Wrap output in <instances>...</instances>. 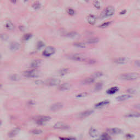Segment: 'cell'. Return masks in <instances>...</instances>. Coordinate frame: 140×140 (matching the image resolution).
Here are the masks:
<instances>
[{
  "mask_svg": "<svg viewBox=\"0 0 140 140\" xmlns=\"http://www.w3.org/2000/svg\"><path fill=\"white\" fill-rule=\"evenodd\" d=\"M74 45L77 46V47L78 48H84L86 47V44L84 43L83 42H77V43H75Z\"/></svg>",
  "mask_w": 140,
  "mask_h": 140,
  "instance_id": "cell-29",
  "label": "cell"
},
{
  "mask_svg": "<svg viewBox=\"0 0 140 140\" xmlns=\"http://www.w3.org/2000/svg\"><path fill=\"white\" fill-rule=\"evenodd\" d=\"M10 49L13 52H15L17 51L20 48V45L19 43L16 42H13L11 43L9 46Z\"/></svg>",
  "mask_w": 140,
  "mask_h": 140,
  "instance_id": "cell-10",
  "label": "cell"
},
{
  "mask_svg": "<svg viewBox=\"0 0 140 140\" xmlns=\"http://www.w3.org/2000/svg\"><path fill=\"white\" fill-rule=\"evenodd\" d=\"M109 102H110L109 100H105L101 101V102L98 103V104H96L95 105V107L97 108H100L103 107H105L107 105H109Z\"/></svg>",
  "mask_w": 140,
  "mask_h": 140,
  "instance_id": "cell-12",
  "label": "cell"
},
{
  "mask_svg": "<svg viewBox=\"0 0 140 140\" xmlns=\"http://www.w3.org/2000/svg\"><path fill=\"white\" fill-rule=\"evenodd\" d=\"M41 3L38 2V1H36V2H34V4H33V5H32L33 8L36 9V10L39 9L40 8H41Z\"/></svg>",
  "mask_w": 140,
  "mask_h": 140,
  "instance_id": "cell-31",
  "label": "cell"
},
{
  "mask_svg": "<svg viewBox=\"0 0 140 140\" xmlns=\"http://www.w3.org/2000/svg\"><path fill=\"white\" fill-rule=\"evenodd\" d=\"M60 140H76V139L74 137L72 138H68V137H60Z\"/></svg>",
  "mask_w": 140,
  "mask_h": 140,
  "instance_id": "cell-40",
  "label": "cell"
},
{
  "mask_svg": "<svg viewBox=\"0 0 140 140\" xmlns=\"http://www.w3.org/2000/svg\"><path fill=\"white\" fill-rule=\"evenodd\" d=\"M111 21H107V22H105L104 23H103L101 25H100L99 27L101 28H105L106 27H107L110 24H111Z\"/></svg>",
  "mask_w": 140,
  "mask_h": 140,
  "instance_id": "cell-35",
  "label": "cell"
},
{
  "mask_svg": "<svg viewBox=\"0 0 140 140\" xmlns=\"http://www.w3.org/2000/svg\"><path fill=\"white\" fill-rule=\"evenodd\" d=\"M35 83L36 84H38V85H41L44 83V82H43L42 81H41V80H37V81H35Z\"/></svg>",
  "mask_w": 140,
  "mask_h": 140,
  "instance_id": "cell-43",
  "label": "cell"
},
{
  "mask_svg": "<svg viewBox=\"0 0 140 140\" xmlns=\"http://www.w3.org/2000/svg\"><path fill=\"white\" fill-rule=\"evenodd\" d=\"M44 45V43H43L42 42H38V43L37 44V48L38 49H41Z\"/></svg>",
  "mask_w": 140,
  "mask_h": 140,
  "instance_id": "cell-41",
  "label": "cell"
},
{
  "mask_svg": "<svg viewBox=\"0 0 140 140\" xmlns=\"http://www.w3.org/2000/svg\"><path fill=\"white\" fill-rule=\"evenodd\" d=\"M114 12L115 9L113 6H108L107 7H106L103 10L102 12L101 13L100 18L101 19H105L106 18L110 17V16H112L114 14Z\"/></svg>",
  "mask_w": 140,
  "mask_h": 140,
  "instance_id": "cell-2",
  "label": "cell"
},
{
  "mask_svg": "<svg viewBox=\"0 0 140 140\" xmlns=\"http://www.w3.org/2000/svg\"><path fill=\"white\" fill-rule=\"evenodd\" d=\"M134 137V136L131 134H127L126 135V137L128 138V139H130V138H132Z\"/></svg>",
  "mask_w": 140,
  "mask_h": 140,
  "instance_id": "cell-42",
  "label": "cell"
},
{
  "mask_svg": "<svg viewBox=\"0 0 140 140\" xmlns=\"http://www.w3.org/2000/svg\"><path fill=\"white\" fill-rule=\"evenodd\" d=\"M69 58L74 61L83 62L87 60L88 56H86V55L83 54V53H76V54L71 55Z\"/></svg>",
  "mask_w": 140,
  "mask_h": 140,
  "instance_id": "cell-3",
  "label": "cell"
},
{
  "mask_svg": "<svg viewBox=\"0 0 140 140\" xmlns=\"http://www.w3.org/2000/svg\"><path fill=\"white\" fill-rule=\"evenodd\" d=\"M99 41V39L96 37H93L87 40V43H90V44H93V43H96Z\"/></svg>",
  "mask_w": 140,
  "mask_h": 140,
  "instance_id": "cell-26",
  "label": "cell"
},
{
  "mask_svg": "<svg viewBox=\"0 0 140 140\" xmlns=\"http://www.w3.org/2000/svg\"><path fill=\"white\" fill-rule=\"evenodd\" d=\"M88 95V93L87 92H82V93H79L77 95H76V98H84L86 97V96Z\"/></svg>",
  "mask_w": 140,
  "mask_h": 140,
  "instance_id": "cell-32",
  "label": "cell"
},
{
  "mask_svg": "<svg viewBox=\"0 0 140 140\" xmlns=\"http://www.w3.org/2000/svg\"><path fill=\"white\" fill-rule=\"evenodd\" d=\"M102 86H103V84H102V83H97V84H96L95 85V90L96 91H99L100 90H101L102 88Z\"/></svg>",
  "mask_w": 140,
  "mask_h": 140,
  "instance_id": "cell-34",
  "label": "cell"
},
{
  "mask_svg": "<svg viewBox=\"0 0 140 140\" xmlns=\"http://www.w3.org/2000/svg\"><path fill=\"white\" fill-rule=\"evenodd\" d=\"M67 35V37H69L73 38L77 36V33L76 32H71L68 33Z\"/></svg>",
  "mask_w": 140,
  "mask_h": 140,
  "instance_id": "cell-36",
  "label": "cell"
},
{
  "mask_svg": "<svg viewBox=\"0 0 140 140\" xmlns=\"http://www.w3.org/2000/svg\"><path fill=\"white\" fill-rule=\"evenodd\" d=\"M41 61L39 60H34V61H32L31 64H30V66L31 67H32V68H38L40 66H41Z\"/></svg>",
  "mask_w": 140,
  "mask_h": 140,
  "instance_id": "cell-20",
  "label": "cell"
},
{
  "mask_svg": "<svg viewBox=\"0 0 140 140\" xmlns=\"http://www.w3.org/2000/svg\"><path fill=\"white\" fill-rule=\"evenodd\" d=\"M62 107L63 104L61 102H56L54 104H53L51 106L50 109H51V110L52 111H57L60 109H61Z\"/></svg>",
  "mask_w": 140,
  "mask_h": 140,
  "instance_id": "cell-9",
  "label": "cell"
},
{
  "mask_svg": "<svg viewBox=\"0 0 140 140\" xmlns=\"http://www.w3.org/2000/svg\"><path fill=\"white\" fill-rule=\"evenodd\" d=\"M94 5L95 6V7L97 9H100V8L101 5H100V3L99 1H94Z\"/></svg>",
  "mask_w": 140,
  "mask_h": 140,
  "instance_id": "cell-38",
  "label": "cell"
},
{
  "mask_svg": "<svg viewBox=\"0 0 140 140\" xmlns=\"http://www.w3.org/2000/svg\"><path fill=\"white\" fill-rule=\"evenodd\" d=\"M119 90V88L117 87V86H113V87L110 88L108 90H107V93L109 95H112V94H114L116 92H118Z\"/></svg>",
  "mask_w": 140,
  "mask_h": 140,
  "instance_id": "cell-21",
  "label": "cell"
},
{
  "mask_svg": "<svg viewBox=\"0 0 140 140\" xmlns=\"http://www.w3.org/2000/svg\"><path fill=\"white\" fill-rule=\"evenodd\" d=\"M61 83V81L58 78H52L46 79L45 82V84L48 86H56L60 85Z\"/></svg>",
  "mask_w": 140,
  "mask_h": 140,
  "instance_id": "cell-5",
  "label": "cell"
},
{
  "mask_svg": "<svg viewBox=\"0 0 140 140\" xmlns=\"http://www.w3.org/2000/svg\"><path fill=\"white\" fill-rule=\"evenodd\" d=\"M128 91H129L130 93H134L135 92V90L134 89H130L128 90Z\"/></svg>",
  "mask_w": 140,
  "mask_h": 140,
  "instance_id": "cell-46",
  "label": "cell"
},
{
  "mask_svg": "<svg viewBox=\"0 0 140 140\" xmlns=\"http://www.w3.org/2000/svg\"><path fill=\"white\" fill-rule=\"evenodd\" d=\"M55 52V49L52 46H49L45 48L43 52V55L45 57H49V56L53 55Z\"/></svg>",
  "mask_w": 140,
  "mask_h": 140,
  "instance_id": "cell-7",
  "label": "cell"
},
{
  "mask_svg": "<svg viewBox=\"0 0 140 140\" xmlns=\"http://www.w3.org/2000/svg\"><path fill=\"white\" fill-rule=\"evenodd\" d=\"M96 19H97L96 16L92 14L89 15L87 17V21L91 25L95 24V23L96 21Z\"/></svg>",
  "mask_w": 140,
  "mask_h": 140,
  "instance_id": "cell-16",
  "label": "cell"
},
{
  "mask_svg": "<svg viewBox=\"0 0 140 140\" xmlns=\"http://www.w3.org/2000/svg\"><path fill=\"white\" fill-rule=\"evenodd\" d=\"M140 77V75L136 72H128L123 73L119 76V78L124 81H135Z\"/></svg>",
  "mask_w": 140,
  "mask_h": 140,
  "instance_id": "cell-1",
  "label": "cell"
},
{
  "mask_svg": "<svg viewBox=\"0 0 140 140\" xmlns=\"http://www.w3.org/2000/svg\"><path fill=\"white\" fill-rule=\"evenodd\" d=\"M102 75H103V73L102 72L97 71L93 73L91 76V77L94 78H99V77H101Z\"/></svg>",
  "mask_w": 140,
  "mask_h": 140,
  "instance_id": "cell-28",
  "label": "cell"
},
{
  "mask_svg": "<svg viewBox=\"0 0 140 140\" xmlns=\"http://www.w3.org/2000/svg\"><path fill=\"white\" fill-rule=\"evenodd\" d=\"M126 117H131V118H139L140 117V113L137 112H133L128 113L125 115Z\"/></svg>",
  "mask_w": 140,
  "mask_h": 140,
  "instance_id": "cell-19",
  "label": "cell"
},
{
  "mask_svg": "<svg viewBox=\"0 0 140 140\" xmlns=\"http://www.w3.org/2000/svg\"><path fill=\"white\" fill-rule=\"evenodd\" d=\"M95 81V79L92 78V77H88V78H86L85 79H84V81H83V84H86V85H88V84H92V83H94Z\"/></svg>",
  "mask_w": 140,
  "mask_h": 140,
  "instance_id": "cell-22",
  "label": "cell"
},
{
  "mask_svg": "<svg viewBox=\"0 0 140 140\" xmlns=\"http://www.w3.org/2000/svg\"><path fill=\"white\" fill-rule=\"evenodd\" d=\"M68 72V68H64L61 69L59 71V75H60V76H61L66 75Z\"/></svg>",
  "mask_w": 140,
  "mask_h": 140,
  "instance_id": "cell-30",
  "label": "cell"
},
{
  "mask_svg": "<svg viewBox=\"0 0 140 140\" xmlns=\"http://www.w3.org/2000/svg\"><path fill=\"white\" fill-rule=\"evenodd\" d=\"M96 140H101L100 138V139H96Z\"/></svg>",
  "mask_w": 140,
  "mask_h": 140,
  "instance_id": "cell-47",
  "label": "cell"
},
{
  "mask_svg": "<svg viewBox=\"0 0 140 140\" xmlns=\"http://www.w3.org/2000/svg\"><path fill=\"white\" fill-rule=\"evenodd\" d=\"M135 107V108H136V109H137L138 110H140V104H136L134 106Z\"/></svg>",
  "mask_w": 140,
  "mask_h": 140,
  "instance_id": "cell-45",
  "label": "cell"
},
{
  "mask_svg": "<svg viewBox=\"0 0 140 140\" xmlns=\"http://www.w3.org/2000/svg\"><path fill=\"white\" fill-rule=\"evenodd\" d=\"M71 88V84L68 83H65L61 84L59 86V90L60 91L68 90Z\"/></svg>",
  "mask_w": 140,
  "mask_h": 140,
  "instance_id": "cell-11",
  "label": "cell"
},
{
  "mask_svg": "<svg viewBox=\"0 0 140 140\" xmlns=\"http://www.w3.org/2000/svg\"><path fill=\"white\" fill-rule=\"evenodd\" d=\"M9 79L13 81H18L20 79V77L17 74H12L9 76Z\"/></svg>",
  "mask_w": 140,
  "mask_h": 140,
  "instance_id": "cell-24",
  "label": "cell"
},
{
  "mask_svg": "<svg viewBox=\"0 0 140 140\" xmlns=\"http://www.w3.org/2000/svg\"><path fill=\"white\" fill-rule=\"evenodd\" d=\"M6 27L9 30H12L14 29V25L13 24V23L11 21H8L6 23Z\"/></svg>",
  "mask_w": 140,
  "mask_h": 140,
  "instance_id": "cell-27",
  "label": "cell"
},
{
  "mask_svg": "<svg viewBox=\"0 0 140 140\" xmlns=\"http://www.w3.org/2000/svg\"><path fill=\"white\" fill-rule=\"evenodd\" d=\"M54 128L56 129H67L69 126L63 122H58L54 126Z\"/></svg>",
  "mask_w": 140,
  "mask_h": 140,
  "instance_id": "cell-8",
  "label": "cell"
},
{
  "mask_svg": "<svg viewBox=\"0 0 140 140\" xmlns=\"http://www.w3.org/2000/svg\"><path fill=\"white\" fill-rule=\"evenodd\" d=\"M67 13H68V14L70 15H73L75 14V12L74 10H73L72 8H69L67 9Z\"/></svg>",
  "mask_w": 140,
  "mask_h": 140,
  "instance_id": "cell-39",
  "label": "cell"
},
{
  "mask_svg": "<svg viewBox=\"0 0 140 140\" xmlns=\"http://www.w3.org/2000/svg\"><path fill=\"white\" fill-rule=\"evenodd\" d=\"M107 131L108 133L112 135H115V134H121L122 132V130L118 128H114L112 129H109L107 130Z\"/></svg>",
  "mask_w": 140,
  "mask_h": 140,
  "instance_id": "cell-14",
  "label": "cell"
},
{
  "mask_svg": "<svg viewBox=\"0 0 140 140\" xmlns=\"http://www.w3.org/2000/svg\"><path fill=\"white\" fill-rule=\"evenodd\" d=\"M32 37V35L31 34H27L24 35V37H23V39L25 41H28L30 38Z\"/></svg>",
  "mask_w": 140,
  "mask_h": 140,
  "instance_id": "cell-37",
  "label": "cell"
},
{
  "mask_svg": "<svg viewBox=\"0 0 140 140\" xmlns=\"http://www.w3.org/2000/svg\"><path fill=\"white\" fill-rule=\"evenodd\" d=\"M20 131V129H14L12 130H11V131H10L9 133H8V136L10 137H14L15 136H16L17 134H18V133Z\"/></svg>",
  "mask_w": 140,
  "mask_h": 140,
  "instance_id": "cell-23",
  "label": "cell"
},
{
  "mask_svg": "<svg viewBox=\"0 0 140 140\" xmlns=\"http://www.w3.org/2000/svg\"><path fill=\"white\" fill-rule=\"evenodd\" d=\"M100 139L101 140H112L111 136H109L108 133H104L101 135Z\"/></svg>",
  "mask_w": 140,
  "mask_h": 140,
  "instance_id": "cell-25",
  "label": "cell"
},
{
  "mask_svg": "<svg viewBox=\"0 0 140 140\" xmlns=\"http://www.w3.org/2000/svg\"><path fill=\"white\" fill-rule=\"evenodd\" d=\"M92 113H93L92 110H87V111H84L80 113L79 114V117L80 118H85L86 117H87V116H89L90 115H91Z\"/></svg>",
  "mask_w": 140,
  "mask_h": 140,
  "instance_id": "cell-13",
  "label": "cell"
},
{
  "mask_svg": "<svg viewBox=\"0 0 140 140\" xmlns=\"http://www.w3.org/2000/svg\"><path fill=\"white\" fill-rule=\"evenodd\" d=\"M131 97V95L129 94H124L118 96V97L116 98V99L118 101H124L130 99Z\"/></svg>",
  "mask_w": 140,
  "mask_h": 140,
  "instance_id": "cell-15",
  "label": "cell"
},
{
  "mask_svg": "<svg viewBox=\"0 0 140 140\" xmlns=\"http://www.w3.org/2000/svg\"><path fill=\"white\" fill-rule=\"evenodd\" d=\"M23 75L28 78H37L41 75V73L36 69L26 71L23 73Z\"/></svg>",
  "mask_w": 140,
  "mask_h": 140,
  "instance_id": "cell-4",
  "label": "cell"
},
{
  "mask_svg": "<svg viewBox=\"0 0 140 140\" xmlns=\"http://www.w3.org/2000/svg\"><path fill=\"white\" fill-rule=\"evenodd\" d=\"M51 118L49 116H39L35 118L36 122L38 125H43L45 123L49 121Z\"/></svg>",
  "mask_w": 140,
  "mask_h": 140,
  "instance_id": "cell-6",
  "label": "cell"
},
{
  "mask_svg": "<svg viewBox=\"0 0 140 140\" xmlns=\"http://www.w3.org/2000/svg\"><path fill=\"white\" fill-rule=\"evenodd\" d=\"M31 132L33 134H35V135H39L42 133V131L40 129H34L32 130Z\"/></svg>",
  "mask_w": 140,
  "mask_h": 140,
  "instance_id": "cell-33",
  "label": "cell"
},
{
  "mask_svg": "<svg viewBox=\"0 0 140 140\" xmlns=\"http://www.w3.org/2000/svg\"><path fill=\"white\" fill-rule=\"evenodd\" d=\"M89 133L90 136L92 137H96L99 135L98 131L95 128H91L89 130Z\"/></svg>",
  "mask_w": 140,
  "mask_h": 140,
  "instance_id": "cell-18",
  "label": "cell"
},
{
  "mask_svg": "<svg viewBox=\"0 0 140 140\" xmlns=\"http://www.w3.org/2000/svg\"><path fill=\"white\" fill-rule=\"evenodd\" d=\"M128 60L126 58L121 57L116 59L114 60V62L118 64H124L128 62Z\"/></svg>",
  "mask_w": 140,
  "mask_h": 140,
  "instance_id": "cell-17",
  "label": "cell"
},
{
  "mask_svg": "<svg viewBox=\"0 0 140 140\" xmlns=\"http://www.w3.org/2000/svg\"><path fill=\"white\" fill-rule=\"evenodd\" d=\"M135 64L136 66H137V67H140V60H136L135 62Z\"/></svg>",
  "mask_w": 140,
  "mask_h": 140,
  "instance_id": "cell-44",
  "label": "cell"
}]
</instances>
